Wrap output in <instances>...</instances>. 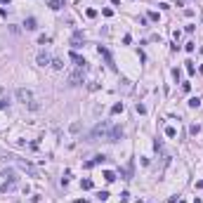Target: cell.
Wrapping results in <instances>:
<instances>
[{
	"mask_svg": "<svg viewBox=\"0 0 203 203\" xmlns=\"http://www.w3.org/2000/svg\"><path fill=\"white\" fill-rule=\"evenodd\" d=\"M83 43H85V35L80 33V31H76V33L71 35V45L73 47H83Z\"/></svg>",
	"mask_w": 203,
	"mask_h": 203,
	"instance_id": "cell-7",
	"label": "cell"
},
{
	"mask_svg": "<svg viewBox=\"0 0 203 203\" xmlns=\"http://www.w3.org/2000/svg\"><path fill=\"white\" fill-rule=\"evenodd\" d=\"M17 99L21 102V104H29L31 109L38 106V104L33 102V92H31V90H24V88H19V90H17Z\"/></svg>",
	"mask_w": 203,
	"mask_h": 203,
	"instance_id": "cell-2",
	"label": "cell"
},
{
	"mask_svg": "<svg viewBox=\"0 0 203 203\" xmlns=\"http://www.w3.org/2000/svg\"><path fill=\"white\" fill-rule=\"evenodd\" d=\"M38 64H40V66H50V64H52L50 54H45V52H43V54H38Z\"/></svg>",
	"mask_w": 203,
	"mask_h": 203,
	"instance_id": "cell-9",
	"label": "cell"
},
{
	"mask_svg": "<svg viewBox=\"0 0 203 203\" xmlns=\"http://www.w3.org/2000/svg\"><path fill=\"white\" fill-rule=\"evenodd\" d=\"M47 2H50V7H52V10H59V7L64 5L62 0H47Z\"/></svg>",
	"mask_w": 203,
	"mask_h": 203,
	"instance_id": "cell-16",
	"label": "cell"
},
{
	"mask_svg": "<svg viewBox=\"0 0 203 203\" xmlns=\"http://www.w3.org/2000/svg\"><path fill=\"white\" fill-rule=\"evenodd\" d=\"M83 73H85V68L78 66V71H73V73L68 76V85H80V83H83Z\"/></svg>",
	"mask_w": 203,
	"mask_h": 203,
	"instance_id": "cell-3",
	"label": "cell"
},
{
	"mask_svg": "<svg viewBox=\"0 0 203 203\" xmlns=\"http://www.w3.org/2000/svg\"><path fill=\"white\" fill-rule=\"evenodd\" d=\"M104 179H106V182H113V179H116V172H113V170H104Z\"/></svg>",
	"mask_w": 203,
	"mask_h": 203,
	"instance_id": "cell-14",
	"label": "cell"
},
{
	"mask_svg": "<svg viewBox=\"0 0 203 203\" xmlns=\"http://www.w3.org/2000/svg\"><path fill=\"white\" fill-rule=\"evenodd\" d=\"M5 106H7V102H5V99H0V109H5Z\"/></svg>",
	"mask_w": 203,
	"mask_h": 203,
	"instance_id": "cell-27",
	"label": "cell"
},
{
	"mask_svg": "<svg viewBox=\"0 0 203 203\" xmlns=\"http://www.w3.org/2000/svg\"><path fill=\"white\" fill-rule=\"evenodd\" d=\"M24 29H26V31H35V29H38V21H35L33 17H29V19L24 21Z\"/></svg>",
	"mask_w": 203,
	"mask_h": 203,
	"instance_id": "cell-8",
	"label": "cell"
},
{
	"mask_svg": "<svg viewBox=\"0 0 203 203\" xmlns=\"http://www.w3.org/2000/svg\"><path fill=\"white\" fill-rule=\"evenodd\" d=\"M118 199H121V203H128V201H130V194H128V191H123Z\"/></svg>",
	"mask_w": 203,
	"mask_h": 203,
	"instance_id": "cell-18",
	"label": "cell"
},
{
	"mask_svg": "<svg viewBox=\"0 0 203 203\" xmlns=\"http://www.w3.org/2000/svg\"><path fill=\"white\" fill-rule=\"evenodd\" d=\"M97 52H99L102 57H104V59H106V64H109V68H111V71H116V64H113V57H111V54H109V50H106V47H97Z\"/></svg>",
	"mask_w": 203,
	"mask_h": 203,
	"instance_id": "cell-5",
	"label": "cell"
},
{
	"mask_svg": "<svg viewBox=\"0 0 203 203\" xmlns=\"http://www.w3.org/2000/svg\"><path fill=\"white\" fill-rule=\"evenodd\" d=\"M68 57H71V62H73L76 66H80V68H88V62H85V59H83V57H80L78 52H71Z\"/></svg>",
	"mask_w": 203,
	"mask_h": 203,
	"instance_id": "cell-6",
	"label": "cell"
},
{
	"mask_svg": "<svg viewBox=\"0 0 203 203\" xmlns=\"http://www.w3.org/2000/svg\"><path fill=\"white\" fill-rule=\"evenodd\" d=\"M76 203H88V201H83V199H80V201H76Z\"/></svg>",
	"mask_w": 203,
	"mask_h": 203,
	"instance_id": "cell-28",
	"label": "cell"
},
{
	"mask_svg": "<svg viewBox=\"0 0 203 203\" xmlns=\"http://www.w3.org/2000/svg\"><path fill=\"white\" fill-rule=\"evenodd\" d=\"M199 130H201L199 125H191V128H189V132H191V135H199Z\"/></svg>",
	"mask_w": 203,
	"mask_h": 203,
	"instance_id": "cell-25",
	"label": "cell"
},
{
	"mask_svg": "<svg viewBox=\"0 0 203 203\" xmlns=\"http://www.w3.org/2000/svg\"><path fill=\"white\" fill-rule=\"evenodd\" d=\"M80 187H83V189H92V179H83Z\"/></svg>",
	"mask_w": 203,
	"mask_h": 203,
	"instance_id": "cell-17",
	"label": "cell"
},
{
	"mask_svg": "<svg viewBox=\"0 0 203 203\" xmlns=\"http://www.w3.org/2000/svg\"><path fill=\"white\" fill-rule=\"evenodd\" d=\"M123 135H125V132H123V128H121V125H113V128H111V132H109V142H121Z\"/></svg>",
	"mask_w": 203,
	"mask_h": 203,
	"instance_id": "cell-4",
	"label": "cell"
},
{
	"mask_svg": "<svg viewBox=\"0 0 203 203\" xmlns=\"http://www.w3.org/2000/svg\"><path fill=\"white\" fill-rule=\"evenodd\" d=\"M38 43H40V45H47V43H50V35H40Z\"/></svg>",
	"mask_w": 203,
	"mask_h": 203,
	"instance_id": "cell-21",
	"label": "cell"
},
{
	"mask_svg": "<svg viewBox=\"0 0 203 203\" xmlns=\"http://www.w3.org/2000/svg\"><path fill=\"white\" fill-rule=\"evenodd\" d=\"M104 161H106V156H95L92 161H88V163H85V168H92V165H99V163H104Z\"/></svg>",
	"mask_w": 203,
	"mask_h": 203,
	"instance_id": "cell-10",
	"label": "cell"
},
{
	"mask_svg": "<svg viewBox=\"0 0 203 203\" xmlns=\"http://www.w3.org/2000/svg\"><path fill=\"white\" fill-rule=\"evenodd\" d=\"M189 106H191V109H199V106H201V99H199V97H191V99H189Z\"/></svg>",
	"mask_w": 203,
	"mask_h": 203,
	"instance_id": "cell-15",
	"label": "cell"
},
{
	"mask_svg": "<svg viewBox=\"0 0 203 203\" xmlns=\"http://www.w3.org/2000/svg\"><path fill=\"white\" fill-rule=\"evenodd\" d=\"M149 19H151V21H158L161 17H158V12H149Z\"/></svg>",
	"mask_w": 203,
	"mask_h": 203,
	"instance_id": "cell-24",
	"label": "cell"
},
{
	"mask_svg": "<svg viewBox=\"0 0 203 203\" xmlns=\"http://www.w3.org/2000/svg\"><path fill=\"white\" fill-rule=\"evenodd\" d=\"M165 135H168V137H175V135H177V130H175V128H165Z\"/></svg>",
	"mask_w": 203,
	"mask_h": 203,
	"instance_id": "cell-22",
	"label": "cell"
},
{
	"mask_svg": "<svg viewBox=\"0 0 203 203\" xmlns=\"http://www.w3.org/2000/svg\"><path fill=\"white\" fill-rule=\"evenodd\" d=\"M109 132H111V125H109L106 121H102V123L95 125V130L88 135V142H99V139L109 142Z\"/></svg>",
	"mask_w": 203,
	"mask_h": 203,
	"instance_id": "cell-1",
	"label": "cell"
},
{
	"mask_svg": "<svg viewBox=\"0 0 203 203\" xmlns=\"http://www.w3.org/2000/svg\"><path fill=\"white\" fill-rule=\"evenodd\" d=\"M194 203H201V199H196V201H194Z\"/></svg>",
	"mask_w": 203,
	"mask_h": 203,
	"instance_id": "cell-29",
	"label": "cell"
},
{
	"mask_svg": "<svg viewBox=\"0 0 203 203\" xmlns=\"http://www.w3.org/2000/svg\"><path fill=\"white\" fill-rule=\"evenodd\" d=\"M187 71H189V76H194V73H196V66H194L191 62H187Z\"/></svg>",
	"mask_w": 203,
	"mask_h": 203,
	"instance_id": "cell-19",
	"label": "cell"
},
{
	"mask_svg": "<svg viewBox=\"0 0 203 203\" xmlns=\"http://www.w3.org/2000/svg\"><path fill=\"white\" fill-rule=\"evenodd\" d=\"M121 111H123V102H116V104L111 106V113L116 116V113H121Z\"/></svg>",
	"mask_w": 203,
	"mask_h": 203,
	"instance_id": "cell-13",
	"label": "cell"
},
{
	"mask_svg": "<svg viewBox=\"0 0 203 203\" xmlns=\"http://www.w3.org/2000/svg\"><path fill=\"white\" fill-rule=\"evenodd\" d=\"M102 14H104V17H113V10H109V7H104V10H102Z\"/></svg>",
	"mask_w": 203,
	"mask_h": 203,
	"instance_id": "cell-23",
	"label": "cell"
},
{
	"mask_svg": "<svg viewBox=\"0 0 203 203\" xmlns=\"http://www.w3.org/2000/svg\"><path fill=\"white\" fill-rule=\"evenodd\" d=\"M196 189H203V179H199V182H196Z\"/></svg>",
	"mask_w": 203,
	"mask_h": 203,
	"instance_id": "cell-26",
	"label": "cell"
},
{
	"mask_svg": "<svg viewBox=\"0 0 203 203\" xmlns=\"http://www.w3.org/2000/svg\"><path fill=\"white\" fill-rule=\"evenodd\" d=\"M14 187H17V182H14V179H10V182H5V184L0 187V191H2V194H7V191H12Z\"/></svg>",
	"mask_w": 203,
	"mask_h": 203,
	"instance_id": "cell-11",
	"label": "cell"
},
{
	"mask_svg": "<svg viewBox=\"0 0 203 203\" xmlns=\"http://www.w3.org/2000/svg\"><path fill=\"white\" fill-rule=\"evenodd\" d=\"M97 199H99V201L104 203L106 199H109V191H99V194H97Z\"/></svg>",
	"mask_w": 203,
	"mask_h": 203,
	"instance_id": "cell-20",
	"label": "cell"
},
{
	"mask_svg": "<svg viewBox=\"0 0 203 203\" xmlns=\"http://www.w3.org/2000/svg\"><path fill=\"white\" fill-rule=\"evenodd\" d=\"M2 2H10V0H2Z\"/></svg>",
	"mask_w": 203,
	"mask_h": 203,
	"instance_id": "cell-30",
	"label": "cell"
},
{
	"mask_svg": "<svg viewBox=\"0 0 203 203\" xmlns=\"http://www.w3.org/2000/svg\"><path fill=\"white\" fill-rule=\"evenodd\" d=\"M50 66H52V68H57V71H62V68H64V62H62V59H59V57H54V59H52V64H50Z\"/></svg>",
	"mask_w": 203,
	"mask_h": 203,
	"instance_id": "cell-12",
	"label": "cell"
},
{
	"mask_svg": "<svg viewBox=\"0 0 203 203\" xmlns=\"http://www.w3.org/2000/svg\"><path fill=\"white\" fill-rule=\"evenodd\" d=\"M137 203H142V201H137Z\"/></svg>",
	"mask_w": 203,
	"mask_h": 203,
	"instance_id": "cell-31",
	"label": "cell"
}]
</instances>
